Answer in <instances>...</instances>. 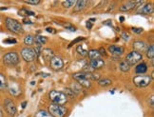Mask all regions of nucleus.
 <instances>
[{
  "mask_svg": "<svg viewBox=\"0 0 154 117\" xmlns=\"http://www.w3.org/2000/svg\"><path fill=\"white\" fill-rule=\"evenodd\" d=\"M49 98L50 100L52 102V104L56 105H65L68 102V97L63 91H51L49 93Z\"/></svg>",
  "mask_w": 154,
  "mask_h": 117,
  "instance_id": "f257e3e1",
  "label": "nucleus"
},
{
  "mask_svg": "<svg viewBox=\"0 0 154 117\" xmlns=\"http://www.w3.org/2000/svg\"><path fill=\"white\" fill-rule=\"evenodd\" d=\"M5 23H6L7 29L11 32L16 33V34H21L24 32V29H23V26L19 21L8 17V18H6Z\"/></svg>",
  "mask_w": 154,
  "mask_h": 117,
  "instance_id": "f03ea898",
  "label": "nucleus"
},
{
  "mask_svg": "<svg viewBox=\"0 0 154 117\" xmlns=\"http://www.w3.org/2000/svg\"><path fill=\"white\" fill-rule=\"evenodd\" d=\"M49 113L52 117H64L67 114L68 109L64 106L61 105H56V104H51L49 106Z\"/></svg>",
  "mask_w": 154,
  "mask_h": 117,
  "instance_id": "7ed1b4c3",
  "label": "nucleus"
},
{
  "mask_svg": "<svg viewBox=\"0 0 154 117\" xmlns=\"http://www.w3.org/2000/svg\"><path fill=\"white\" fill-rule=\"evenodd\" d=\"M3 63L8 67H14L19 63V56L15 51H10L3 56Z\"/></svg>",
  "mask_w": 154,
  "mask_h": 117,
  "instance_id": "20e7f679",
  "label": "nucleus"
},
{
  "mask_svg": "<svg viewBox=\"0 0 154 117\" xmlns=\"http://www.w3.org/2000/svg\"><path fill=\"white\" fill-rule=\"evenodd\" d=\"M152 81V78L149 75H145V74H141V75H136L133 78V83L135 86H137L138 88H145L147 87Z\"/></svg>",
  "mask_w": 154,
  "mask_h": 117,
  "instance_id": "39448f33",
  "label": "nucleus"
},
{
  "mask_svg": "<svg viewBox=\"0 0 154 117\" xmlns=\"http://www.w3.org/2000/svg\"><path fill=\"white\" fill-rule=\"evenodd\" d=\"M72 77L81 87H84V88H91V81L88 79L85 72L74 73L72 75Z\"/></svg>",
  "mask_w": 154,
  "mask_h": 117,
  "instance_id": "423d86ee",
  "label": "nucleus"
},
{
  "mask_svg": "<svg viewBox=\"0 0 154 117\" xmlns=\"http://www.w3.org/2000/svg\"><path fill=\"white\" fill-rule=\"evenodd\" d=\"M21 56L26 62H32L37 58V54L35 52L34 49L29 48V47H26V48L22 49Z\"/></svg>",
  "mask_w": 154,
  "mask_h": 117,
  "instance_id": "0eeeda50",
  "label": "nucleus"
},
{
  "mask_svg": "<svg viewBox=\"0 0 154 117\" xmlns=\"http://www.w3.org/2000/svg\"><path fill=\"white\" fill-rule=\"evenodd\" d=\"M142 60H143V55H142V54H139V52L133 51L131 52H129L127 55L125 61L129 66H133V65H136V64H138Z\"/></svg>",
  "mask_w": 154,
  "mask_h": 117,
  "instance_id": "6e6552de",
  "label": "nucleus"
},
{
  "mask_svg": "<svg viewBox=\"0 0 154 117\" xmlns=\"http://www.w3.org/2000/svg\"><path fill=\"white\" fill-rule=\"evenodd\" d=\"M4 108L5 110L7 112V113L10 116H14L17 112V109L15 104L13 102V100H11L10 98H6L4 101Z\"/></svg>",
  "mask_w": 154,
  "mask_h": 117,
  "instance_id": "1a4fd4ad",
  "label": "nucleus"
},
{
  "mask_svg": "<svg viewBox=\"0 0 154 117\" xmlns=\"http://www.w3.org/2000/svg\"><path fill=\"white\" fill-rule=\"evenodd\" d=\"M50 65L53 71H59L64 67V61L62 60L61 57L53 56L50 60Z\"/></svg>",
  "mask_w": 154,
  "mask_h": 117,
  "instance_id": "9d476101",
  "label": "nucleus"
},
{
  "mask_svg": "<svg viewBox=\"0 0 154 117\" xmlns=\"http://www.w3.org/2000/svg\"><path fill=\"white\" fill-rule=\"evenodd\" d=\"M143 3H144V1H128L127 3L123 4L119 10L121 11H128L130 10L134 9L135 7H137L138 5H141Z\"/></svg>",
  "mask_w": 154,
  "mask_h": 117,
  "instance_id": "9b49d317",
  "label": "nucleus"
},
{
  "mask_svg": "<svg viewBox=\"0 0 154 117\" xmlns=\"http://www.w3.org/2000/svg\"><path fill=\"white\" fill-rule=\"evenodd\" d=\"M133 48L135 49V51L139 52V54H141V52H146L147 50L146 44L144 41H135L133 43Z\"/></svg>",
  "mask_w": 154,
  "mask_h": 117,
  "instance_id": "f8f14e48",
  "label": "nucleus"
},
{
  "mask_svg": "<svg viewBox=\"0 0 154 117\" xmlns=\"http://www.w3.org/2000/svg\"><path fill=\"white\" fill-rule=\"evenodd\" d=\"M90 67L93 69H101L105 66V61L102 59V58H99V59H94V60H91L90 62Z\"/></svg>",
  "mask_w": 154,
  "mask_h": 117,
  "instance_id": "ddd939ff",
  "label": "nucleus"
},
{
  "mask_svg": "<svg viewBox=\"0 0 154 117\" xmlns=\"http://www.w3.org/2000/svg\"><path fill=\"white\" fill-rule=\"evenodd\" d=\"M8 87H9V91H10V93L11 95L14 96H18L20 94V88L19 86L17 85V83H15V82H13V83H11L10 85L8 84Z\"/></svg>",
  "mask_w": 154,
  "mask_h": 117,
  "instance_id": "4468645a",
  "label": "nucleus"
},
{
  "mask_svg": "<svg viewBox=\"0 0 154 117\" xmlns=\"http://www.w3.org/2000/svg\"><path fill=\"white\" fill-rule=\"evenodd\" d=\"M109 51L110 52L111 54H113V55L120 56V55L123 54L124 48H123V47H118V46L111 45V46L109 47Z\"/></svg>",
  "mask_w": 154,
  "mask_h": 117,
  "instance_id": "2eb2a0df",
  "label": "nucleus"
},
{
  "mask_svg": "<svg viewBox=\"0 0 154 117\" xmlns=\"http://www.w3.org/2000/svg\"><path fill=\"white\" fill-rule=\"evenodd\" d=\"M138 13L141 14H151L153 13V6L151 4H146L138 11Z\"/></svg>",
  "mask_w": 154,
  "mask_h": 117,
  "instance_id": "dca6fc26",
  "label": "nucleus"
},
{
  "mask_svg": "<svg viewBox=\"0 0 154 117\" xmlns=\"http://www.w3.org/2000/svg\"><path fill=\"white\" fill-rule=\"evenodd\" d=\"M88 4V1H86V0L76 1V4L74 6V11H81L82 10H84L87 7Z\"/></svg>",
  "mask_w": 154,
  "mask_h": 117,
  "instance_id": "f3484780",
  "label": "nucleus"
},
{
  "mask_svg": "<svg viewBox=\"0 0 154 117\" xmlns=\"http://www.w3.org/2000/svg\"><path fill=\"white\" fill-rule=\"evenodd\" d=\"M146 71H147V65L144 62L138 64L137 67L135 69V72L137 74H144L146 72Z\"/></svg>",
  "mask_w": 154,
  "mask_h": 117,
  "instance_id": "a211bd4d",
  "label": "nucleus"
},
{
  "mask_svg": "<svg viewBox=\"0 0 154 117\" xmlns=\"http://www.w3.org/2000/svg\"><path fill=\"white\" fill-rule=\"evenodd\" d=\"M8 88V81L7 78L3 74V73H0V91H6Z\"/></svg>",
  "mask_w": 154,
  "mask_h": 117,
  "instance_id": "6ab92c4d",
  "label": "nucleus"
},
{
  "mask_svg": "<svg viewBox=\"0 0 154 117\" xmlns=\"http://www.w3.org/2000/svg\"><path fill=\"white\" fill-rule=\"evenodd\" d=\"M41 54H42L45 60H51L53 57V51L51 49H44L41 51Z\"/></svg>",
  "mask_w": 154,
  "mask_h": 117,
  "instance_id": "aec40b11",
  "label": "nucleus"
},
{
  "mask_svg": "<svg viewBox=\"0 0 154 117\" xmlns=\"http://www.w3.org/2000/svg\"><path fill=\"white\" fill-rule=\"evenodd\" d=\"M47 41H48L47 37L43 36V35H37V36H35V38H34V43L36 44V46H39V47L46 44Z\"/></svg>",
  "mask_w": 154,
  "mask_h": 117,
  "instance_id": "412c9836",
  "label": "nucleus"
},
{
  "mask_svg": "<svg viewBox=\"0 0 154 117\" xmlns=\"http://www.w3.org/2000/svg\"><path fill=\"white\" fill-rule=\"evenodd\" d=\"M88 55L91 58V60L99 59V58H101V54H100L99 51L96 50H91L90 51H88Z\"/></svg>",
  "mask_w": 154,
  "mask_h": 117,
  "instance_id": "4be33fe9",
  "label": "nucleus"
},
{
  "mask_svg": "<svg viewBox=\"0 0 154 117\" xmlns=\"http://www.w3.org/2000/svg\"><path fill=\"white\" fill-rule=\"evenodd\" d=\"M146 56L147 58H149V59L152 61L154 59V46L153 45H150L149 48L146 50Z\"/></svg>",
  "mask_w": 154,
  "mask_h": 117,
  "instance_id": "5701e85b",
  "label": "nucleus"
},
{
  "mask_svg": "<svg viewBox=\"0 0 154 117\" xmlns=\"http://www.w3.org/2000/svg\"><path fill=\"white\" fill-rule=\"evenodd\" d=\"M34 117H52L48 110H45V109H40L38 112L35 113Z\"/></svg>",
  "mask_w": 154,
  "mask_h": 117,
  "instance_id": "b1692460",
  "label": "nucleus"
},
{
  "mask_svg": "<svg viewBox=\"0 0 154 117\" xmlns=\"http://www.w3.org/2000/svg\"><path fill=\"white\" fill-rule=\"evenodd\" d=\"M119 68H120V69L122 72H128L129 71V69H130V66L128 65V64L124 60V61H121L120 62V65H119Z\"/></svg>",
  "mask_w": 154,
  "mask_h": 117,
  "instance_id": "393cba45",
  "label": "nucleus"
},
{
  "mask_svg": "<svg viewBox=\"0 0 154 117\" xmlns=\"http://www.w3.org/2000/svg\"><path fill=\"white\" fill-rule=\"evenodd\" d=\"M24 43L27 46H32L34 43V37L32 34H28V35L24 38Z\"/></svg>",
  "mask_w": 154,
  "mask_h": 117,
  "instance_id": "a878e982",
  "label": "nucleus"
},
{
  "mask_svg": "<svg viewBox=\"0 0 154 117\" xmlns=\"http://www.w3.org/2000/svg\"><path fill=\"white\" fill-rule=\"evenodd\" d=\"M111 80L109 78H103V79H100L98 80V84L101 86V87H108L109 85H111Z\"/></svg>",
  "mask_w": 154,
  "mask_h": 117,
  "instance_id": "bb28decb",
  "label": "nucleus"
},
{
  "mask_svg": "<svg viewBox=\"0 0 154 117\" xmlns=\"http://www.w3.org/2000/svg\"><path fill=\"white\" fill-rule=\"evenodd\" d=\"M18 14L21 16H29V15H35V14L32 11H29L27 9H22L18 11Z\"/></svg>",
  "mask_w": 154,
  "mask_h": 117,
  "instance_id": "cd10ccee",
  "label": "nucleus"
},
{
  "mask_svg": "<svg viewBox=\"0 0 154 117\" xmlns=\"http://www.w3.org/2000/svg\"><path fill=\"white\" fill-rule=\"evenodd\" d=\"M77 52L80 54L81 55H83V56H85V55L88 54V51L84 48V46H83V45H79L78 47H77Z\"/></svg>",
  "mask_w": 154,
  "mask_h": 117,
  "instance_id": "c85d7f7f",
  "label": "nucleus"
},
{
  "mask_svg": "<svg viewBox=\"0 0 154 117\" xmlns=\"http://www.w3.org/2000/svg\"><path fill=\"white\" fill-rule=\"evenodd\" d=\"M72 92L74 93V94H75V93H79L81 91V86L76 82V83L72 85Z\"/></svg>",
  "mask_w": 154,
  "mask_h": 117,
  "instance_id": "c756f323",
  "label": "nucleus"
},
{
  "mask_svg": "<svg viewBox=\"0 0 154 117\" xmlns=\"http://www.w3.org/2000/svg\"><path fill=\"white\" fill-rule=\"evenodd\" d=\"M76 4V1H69V0H66V1H63L62 2V5L64 6L65 8H72L73 6H75Z\"/></svg>",
  "mask_w": 154,
  "mask_h": 117,
  "instance_id": "7c9ffc66",
  "label": "nucleus"
},
{
  "mask_svg": "<svg viewBox=\"0 0 154 117\" xmlns=\"http://www.w3.org/2000/svg\"><path fill=\"white\" fill-rule=\"evenodd\" d=\"M83 40H85V37H77L76 39H74L73 41H72V42L69 43V48H70V47H72V46H73V45H75L76 43L81 42V41H83Z\"/></svg>",
  "mask_w": 154,
  "mask_h": 117,
  "instance_id": "2f4dec72",
  "label": "nucleus"
},
{
  "mask_svg": "<svg viewBox=\"0 0 154 117\" xmlns=\"http://www.w3.org/2000/svg\"><path fill=\"white\" fill-rule=\"evenodd\" d=\"M64 93L66 94V96L68 97V99H69V98H72V97H74V95H75L74 93L72 92V91L70 90V89H67L66 91H65Z\"/></svg>",
  "mask_w": 154,
  "mask_h": 117,
  "instance_id": "473e14b6",
  "label": "nucleus"
},
{
  "mask_svg": "<svg viewBox=\"0 0 154 117\" xmlns=\"http://www.w3.org/2000/svg\"><path fill=\"white\" fill-rule=\"evenodd\" d=\"M131 30H132V32H134V33H137V34H140V33H142V32H143V28H132L131 29Z\"/></svg>",
  "mask_w": 154,
  "mask_h": 117,
  "instance_id": "72a5a7b5",
  "label": "nucleus"
},
{
  "mask_svg": "<svg viewBox=\"0 0 154 117\" xmlns=\"http://www.w3.org/2000/svg\"><path fill=\"white\" fill-rule=\"evenodd\" d=\"M16 42H17V41L15 39H13V38H8V39L4 40L5 44H15Z\"/></svg>",
  "mask_w": 154,
  "mask_h": 117,
  "instance_id": "f704fd0d",
  "label": "nucleus"
},
{
  "mask_svg": "<svg viewBox=\"0 0 154 117\" xmlns=\"http://www.w3.org/2000/svg\"><path fill=\"white\" fill-rule=\"evenodd\" d=\"M25 3L31 4V5H37V4L40 3V1H39V0H32V1H31V0H26Z\"/></svg>",
  "mask_w": 154,
  "mask_h": 117,
  "instance_id": "c9c22d12",
  "label": "nucleus"
},
{
  "mask_svg": "<svg viewBox=\"0 0 154 117\" xmlns=\"http://www.w3.org/2000/svg\"><path fill=\"white\" fill-rule=\"evenodd\" d=\"M122 37H123L124 40H127L128 41V40H129V37L130 36H129V34L128 32H123L122 33Z\"/></svg>",
  "mask_w": 154,
  "mask_h": 117,
  "instance_id": "e433bc0d",
  "label": "nucleus"
},
{
  "mask_svg": "<svg viewBox=\"0 0 154 117\" xmlns=\"http://www.w3.org/2000/svg\"><path fill=\"white\" fill-rule=\"evenodd\" d=\"M65 28H66L67 30L70 31V32H75V31H76V28H75V27H72V26H70V25L65 26Z\"/></svg>",
  "mask_w": 154,
  "mask_h": 117,
  "instance_id": "4c0bfd02",
  "label": "nucleus"
},
{
  "mask_svg": "<svg viewBox=\"0 0 154 117\" xmlns=\"http://www.w3.org/2000/svg\"><path fill=\"white\" fill-rule=\"evenodd\" d=\"M98 51H99V54L101 55H106V50L104 48H100Z\"/></svg>",
  "mask_w": 154,
  "mask_h": 117,
  "instance_id": "58836bf2",
  "label": "nucleus"
},
{
  "mask_svg": "<svg viewBox=\"0 0 154 117\" xmlns=\"http://www.w3.org/2000/svg\"><path fill=\"white\" fill-rule=\"evenodd\" d=\"M46 31L47 32H51V33H55V31H54V29H53V28H47L46 29Z\"/></svg>",
  "mask_w": 154,
  "mask_h": 117,
  "instance_id": "ea45409f",
  "label": "nucleus"
},
{
  "mask_svg": "<svg viewBox=\"0 0 154 117\" xmlns=\"http://www.w3.org/2000/svg\"><path fill=\"white\" fill-rule=\"evenodd\" d=\"M23 23H24V24H32V22L31 20L27 19V18H24V19H23Z\"/></svg>",
  "mask_w": 154,
  "mask_h": 117,
  "instance_id": "a19ab883",
  "label": "nucleus"
},
{
  "mask_svg": "<svg viewBox=\"0 0 154 117\" xmlns=\"http://www.w3.org/2000/svg\"><path fill=\"white\" fill-rule=\"evenodd\" d=\"M91 23H92V22H91L90 20L88 21V23H87V28H88V29H91V28H92V24H91Z\"/></svg>",
  "mask_w": 154,
  "mask_h": 117,
  "instance_id": "79ce46f5",
  "label": "nucleus"
},
{
  "mask_svg": "<svg viewBox=\"0 0 154 117\" xmlns=\"http://www.w3.org/2000/svg\"><path fill=\"white\" fill-rule=\"evenodd\" d=\"M153 101H154V96L152 95V96L150 97V107H151V108L154 107V103H153Z\"/></svg>",
  "mask_w": 154,
  "mask_h": 117,
  "instance_id": "37998d69",
  "label": "nucleus"
},
{
  "mask_svg": "<svg viewBox=\"0 0 154 117\" xmlns=\"http://www.w3.org/2000/svg\"><path fill=\"white\" fill-rule=\"evenodd\" d=\"M26 105H27V102H23V103H22V108L24 109V108L26 107Z\"/></svg>",
  "mask_w": 154,
  "mask_h": 117,
  "instance_id": "c03bdc74",
  "label": "nucleus"
},
{
  "mask_svg": "<svg viewBox=\"0 0 154 117\" xmlns=\"http://www.w3.org/2000/svg\"><path fill=\"white\" fill-rule=\"evenodd\" d=\"M0 117H3V112H2V109H1V107H0Z\"/></svg>",
  "mask_w": 154,
  "mask_h": 117,
  "instance_id": "a18cd8bd",
  "label": "nucleus"
},
{
  "mask_svg": "<svg viewBox=\"0 0 154 117\" xmlns=\"http://www.w3.org/2000/svg\"><path fill=\"white\" fill-rule=\"evenodd\" d=\"M124 20H125V18H124L123 16H121V17H120V21H121V22H123Z\"/></svg>",
  "mask_w": 154,
  "mask_h": 117,
  "instance_id": "49530a36",
  "label": "nucleus"
}]
</instances>
